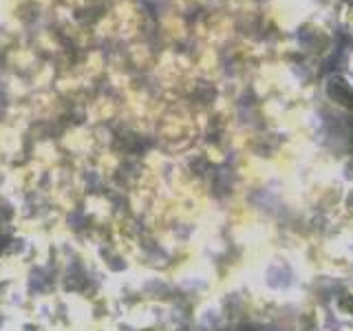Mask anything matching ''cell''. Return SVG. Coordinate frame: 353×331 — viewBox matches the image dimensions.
<instances>
[{"label": "cell", "mask_w": 353, "mask_h": 331, "mask_svg": "<svg viewBox=\"0 0 353 331\" xmlns=\"http://www.w3.org/2000/svg\"><path fill=\"white\" fill-rule=\"evenodd\" d=\"M323 93L331 104L353 113V80L349 75H329L325 80Z\"/></svg>", "instance_id": "6da1fadb"}, {"label": "cell", "mask_w": 353, "mask_h": 331, "mask_svg": "<svg viewBox=\"0 0 353 331\" xmlns=\"http://www.w3.org/2000/svg\"><path fill=\"white\" fill-rule=\"evenodd\" d=\"M334 307H336V312L342 318H351L353 320V290L340 292L336 296V301H334Z\"/></svg>", "instance_id": "7a4b0ae2"}, {"label": "cell", "mask_w": 353, "mask_h": 331, "mask_svg": "<svg viewBox=\"0 0 353 331\" xmlns=\"http://www.w3.org/2000/svg\"><path fill=\"white\" fill-rule=\"evenodd\" d=\"M338 11H340V20L345 22L349 29H353V0H336Z\"/></svg>", "instance_id": "3957f363"}, {"label": "cell", "mask_w": 353, "mask_h": 331, "mask_svg": "<svg viewBox=\"0 0 353 331\" xmlns=\"http://www.w3.org/2000/svg\"><path fill=\"white\" fill-rule=\"evenodd\" d=\"M18 331H49V329L42 323H38V320H25V323L18 325Z\"/></svg>", "instance_id": "277c9868"}, {"label": "cell", "mask_w": 353, "mask_h": 331, "mask_svg": "<svg viewBox=\"0 0 353 331\" xmlns=\"http://www.w3.org/2000/svg\"><path fill=\"white\" fill-rule=\"evenodd\" d=\"M345 208H347V212L349 214H353V188L347 192V197H345Z\"/></svg>", "instance_id": "5b68a950"}, {"label": "cell", "mask_w": 353, "mask_h": 331, "mask_svg": "<svg viewBox=\"0 0 353 331\" xmlns=\"http://www.w3.org/2000/svg\"><path fill=\"white\" fill-rule=\"evenodd\" d=\"M349 64H351V71H353V53H351V58H349Z\"/></svg>", "instance_id": "8992f818"}, {"label": "cell", "mask_w": 353, "mask_h": 331, "mask_svg": "<svg viewBox=\"0 0 353 331\" xmlns=\"http://www.w3.org/2000/svg\"><path fill=\"white\" fill-rule=\"evenodd\" d=\"M345 331H353V329H345Z\"/></svg>", "instance_id": "52a82bcc"}]
</instances>
